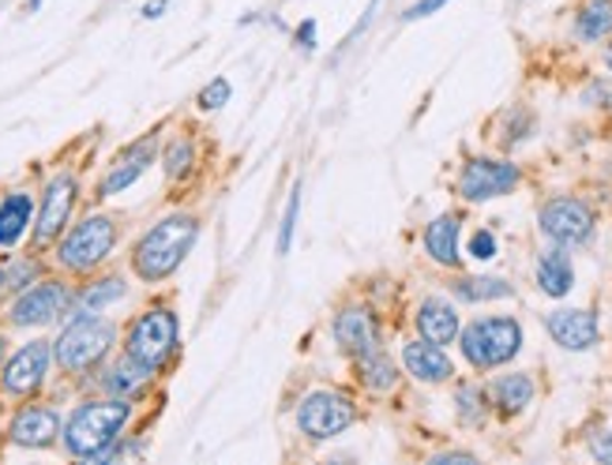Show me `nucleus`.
Here are the masks:
<instances>
[{"instance_id":"f8f14e48","label":"nucleus","mask_w":612,"mask_h":465,"mask_svg":"<svg viewBox=\"0 0 612 465\" xmlns=\"http://www.w3.org/2000/svg\"><path fill=\"white\" fill-rule=\"evenodd\" d=\"M519 184V165L511 162H492V158H473L459 176V192L470 203H485L496 195H508Z\"/></svg>"},{"instance_id":"f704fd0d","label":"nucleus","mask_w":612,"mask_h":465,"mask_svg":"<svg viewBox=\"0 0 612 465\" xmlns=\"http://www.w3.org/2000/svg\"><path fill=\"white\" fill-rule=\"evenodd\" d=\"M443 4H448V0H418V4H410V8H407V19H424V16L440 12Z\"/></svg>"},{"instance_id":"9b49d317","label":"nucleus","mask_w":612,"mask_h":465,"mask_svg":"<svg viewBox=\"0 0 612 465\" xmlns=\"http://www.w3.org/2000/svg\"><path fill=\"white\" fill-rule=\"evenodd\" d=\"M541 230L560 249H575V244H586L590 233H594V214L582 200H552L541 206Z\"/></svg>"},{"instance_id":"58836bf2","label":"nucleus","mask_w":612,"mask_h":465,"mask_svg":"<svg viewBox=\"0 0 612 465\" xmlns=\"http://www.w3.org/2000/svg\"><path fill=\"white\" fill-rule=\"evenodd\" d=\"M605 64H609V72H612V46H609V53H605Z\"/></svg>"},{"instance_id":"c756f323","label":"nucleus","mask_w":612,"mask_h":465,"mask_svg":"<svg viewBox=\"0 0 612 465\" xmlns=\"http://www.w3.org/2000/svg\"><path fill=\"white\" fill-rule=\"evenodd\" d=\"M455 402H459V421L462 424H481V421H485V394H481L478 387H459Z\"/></svg>"},{"instance_id":"9d476101","label":"nucleus","mask_w":612,"mask_h":465,"mask_svg":"<svg viewBox=\"0 0 612 465\" xmlns=\"http://www.w3.org/2000/svg\"><path fill=\"white\" fill-rule=\"evenodd\" d=\"M64 309H72V290L64 282H34L19 293L8 315H12L16 326H46L61 320Z\"/></svg>"},{"instance_id":"b1692460","label":"nucleus","mask_w":612,"mask_h":465,"mask_svg":"<svg viewBox=\"0 0 612 465\" xmlns=\"http://www.w3.org/2000/svg\"><path fill=\"white\" fill-rule=\"evenodd\" d=\"M575 31H579V38H586V42L609 38L612 34V0H590V4L579 12Z\"/></svg>"},{"instance_id":"a19ab883","label":"nucleus","mask_w":612,"mask_h":465,"mask_svg":"<svg viewBox=\"0 0 612 465\" xmlns=\"http://www.w3.org/2000/svg\"><path fill=\"white\" fill-rule=\"evenodd\" d=\"M0 290H4V271H0Z\"/></svg>"},{"instance_id":"cd10ccee","label":"nucleus","mask_w":612,"mask_h":465,"mask_svg":"<svg viewBox=\"0 0 612 465\" xmlns=\"http://www.w3.org/2000/svg\"><path fill=\"white\" fill-rule=\"evenodd\" d=\"M192 158H195V151H192L189 140H173L170 146H165V158H162L165 176H170V181H181V176L192 170Z\"/></svg>"},{"instance_id":"c9c22d12","label":"nucleus","mask_w":612,"mask_h":465,"mask_svg":"<svg viewBox=\"0 0 612 465\" xmlns=\"http://www.w3.org/2000/svg\"><path fill=\"white\" fill-rule=\"evenodd\" d=\"M298 42H301L304 49L315 46V19H304V23L298 27Z\"/></svg>"},{"instance_id":"aec40b11","label":"nucleus","mask_w":612,"mask_h":465,"mask_svg":"<svg viewBox=\"0 0 612 465\" xmlns=\"http://www.w3.org/2000/svg\"><path fill=\"white\" fill-rule=\"evenodd\" d=\"M424 252L443 266H455L459 255V218L455 214H440L437 222L424 230Z\"/></svg>"},{"instance_id":"f257e3e1","label":"nucleus","mask_w":612,"mask_h":465,"mask_svg":"<svg viewBox=\"0 0 612 465\" xmlns=\"http://www.w3.org/2000/svg\"><path fill=\"white\" fill-rule=\"evenodd\" d=\"M195 236H200V222L192 214H170L158 225L143 233V241L132 252V271L143 282H165L177 266L184 263V255L192 252Z\"/></svg>"},{"instance_id":"f3484780","label":"nucleus","mask_w":612,"mask_h":465,"mask_svg":"<svg viewBox=\"0 0 612 465\" xmlns=\"http://www.w3.org/2000/svg\"><path fill=\"white\" fill-rule=\"evenodd\" d=\"M402 364H407V372L421 383H443L455 375L448 353H443V345L437 342H410L407 350H402Z\"/></svg>"},{"instance_id":"1a4fd4ad","label":"nucleus","mask_w":612,"mask_h":465,"mask_svg":"<svg viewBox=\"0 0 612 465\" xmlns=\"http://www.w3.org/2000/svg\"><path fill=\"white\" fill-rule=\"evenodd\" d=\"M76 195H79V184H76L72 173H57L53 181L46 184L42 206H38V222H34V244L38 249L53 244L57 236L64 233L68 218H72V206H76Z\"/></svg>"},{"instance_id":"39448f33","label":"nucleus","mask_w":612,"mask_h":465,"mask_svg":"<svg viewBox=\"0 0 612 465\" xmlns=\"http://www.w3.org/2000/svg\"><path fill=\"white\" fill-rule=\"evenodd\" d=\"M522 345V326L508 315H492V320H478L462 331V357L473 368H500L519 353Z\"/></svg>"},{"instance_id":"423d86ee","label":"nucleus","mask_w":612,"mask_h":465,"mask_svg":"<svg viewBox=\"0 0 612 465\" xmlns=\"http://www.w3.org/2000/svg\"><path fill=\"white\" fill-rule=\"evenodd\" d=\"M128 357H136L143 368L158 372L177 350V315L170 309H151L128 331Z\"/></svg>"},{"instance_id":"a878e982","label":"nucleus","mask_w":612,"mask_h":465,"mask_svg":"<svg viewBox=\"0 0 612 465\" xmlns=\"http://www.w3.org/2000/svg\"><path fill=\"white\" fill-rule=\"evenodd\" d=\"M128 293V285L121 279H102V282H94V285H87L83 296H79V312H106L110 304H117L121 296Z\"/></svg>"},{"instance_id":"473e14b6","label":"nucleus","mask_w":612,"mask_h":465,"mask_svg":"<svg viewBox=\"0 0 612 465\" xmlns=\"http://www.w3.org/2000/svg\"><path fill=\"white\" fill-rule=\"evenodd\" d=\"M470 255L473 260H492V255H496V236L489 230H478L470 236Z\"/></svg>"},{"instance_id":"6ab92c4d","label":"nucleus","mask_w":612,"mask_h":465,"mask_svg":"<svg viewBox=\"0 0 612 465\" xmlns=\"http://www.w3.org/2000/svg\"><path fill=\"white\" fill-rule=\"evenodd\" d=\"M31 214H34V200L27 192H12L0 203V249H16V244L23 241Z\"/></svg>"},{"instance_id":"7ed1b4c3","label":"nucleus","mask_w":612,"mask_h":465,"mask_svg":"<svg viewBox=\"0 0 612 465\" xmlns=\"http://www.w3.org/2000/svg\"><path fill=\"white\" fill-rule=\"evenodd\" d=\"M117 331L110 320L91 312H79L72 323L61 331V338L53 345V357L64 372H91L106 361V353L113 350Z\"/></svg>"},{"instance_id":"c85d7f7f","label":"nucleus","mask_w":612,"mask_h":465,"mask_svg":"<svg viewBox=\"0 0 612 465\" xmlns=\"http://www.w3.org/2000/svg\"><path fill=\"white\" fill-rule=\"evenodd\" d=\"M298 211H301V181L290 188V203H285V214H282V230H279V255H290V244H293V230H298Z\"/></svg>"},{"instance_id":"dca6fc26","label":"nucleus","mask_w":612,"mask_h":465,"mask_svg":"<svg viewBox=\"0 0 612 465\" xmlns=\"http://www.w3.org/2000/svg\"><path fill=\"white\" fill-rule=\"evenodd\" d=\"M334 342H339L353 361L372 350H380V331H377L372 312H364V309L339 312V320H334Z\"/></svg>"},{"instance_id":"f03ea898","label":"nucleus","mask_w":612,"mask_h":465,"mask_svg":"<svg viewBox=\"0 0 612 465\" xmlns=\"http://www.w3.org/2000/svg\"><path fill=\"white\" fill-rule=\"evenodd\" d=\"M132 417L128 398H110V402H83L64 424V447L72 458L94 462L102 451H110L121 439V428Z\"/></svg>"},{"instance_id":"4c0bfd02","label":"nucleus","mask_w":612,"mask_h":465,"mask_svg":"<svg viewBox=\"0 0 612 465\" xmlns=\"http://www.w3.org/2000/svg\"><path fill=\"white\" fill-rule=\"evenodd\" d=\"M443 462H473V454H437V465Z\"/></svg>"},{"instance_id":"bb28decb","label":"nucleus","mask_w":612,"mask_h":465,"mask_svg":"<svg viewBox=\"0 0 612 465\" xmlns=\"http://www.w3.org/2000/svg\"><path fill=\"white\" fill-rule=\"evenodd\" d=\"M451 290H455V296H462V301H470V304L503 301V296H511V285L503 279H459Z\"/></svg>"},{"instance_id":"ea45409f","label":"nucleus","mask_w":612,"mask_h":465,"mask_svg":"<svg viewBox=\"0 0 612 465\" xmlns=\"http://www.w3.org/2000/svg\"><path fill=\"white\" fill-rule=\"evenodd\" d=\"M0 357H4V338H0Z\"/></svg>"},{"instance_id":"4be33fe9","label":"nucleus","mask_w":612,"mask_h":465,"mask_svg":"<svg viewBox=\"0 0 612 465\" xmlns=\"http://www.w3.org/2000/svg\"><path fill=\"white\" fill-rule=\"evenodd\" d=\"M538 285H541V293H549V296H568L571 293V285H575V271H571V260L560 249L541 255Z\"/></svg>"},{"instance_id":"7c9ffc66","label":"nucleus","mask_w":612,"mask_h":465,"mask_svg":"<svg viewBox=\"0 0 612 465\" xmlns=\"http://www.w3.org/2000/svg\"><path fill=\"white\" fill-rule=\"evenodd\" d=\"M230 94H233L230 79H211V83H207L203 91L195 94V105H200V109H222L225 102H230Z\"/></svg>"},{"instance_id":"5701e85b","label":"nucleus","mask_w":612,"mask_h":465,"mask_svg":"<svg viewBox=\"0 0 612 465\" xmlns=\"http://www.w3.org/2000/svg\"><path fill=\"white\" fill-rule=\"evenodd\" d=\"M492 398H496L503 413H522L530 402H534V383H530V375H522V372L500 375V380L492 383Z\"/></svg>"},{"instance_id":"2eb2a0df","label":"nucleus","mask_w":612,"mask_h":465,"mask_svg":"<svg viewBox=\"0 0 612 465\" xmlns=\"http://www.w3.org/2000/svg\"><path fill=\"white\" fill-rule=\"evenodd\" d=\"M545 326H549L552 342L564 345L571 353H582L598 342V320L582 309H556L545 320Z\"/></svg>"},{"instance_id":"393cba45","label":"nucleus","mask_w":612,"mask_h":465,"mask_svg":"<svg viewBox=\"0 0 612 465\" xmlns=\"http://www.w3.org/2000/svg\"><path fill=\"white\" fill-rule=\"evenodd\" d=\"M358 372H361V383L369 391H391L394 383H399V372H394V364L383 357L380 350L364 353V357H358Z\"/></svg>"},{"instance_id":"412c9836","label":"nucleus","mask_w":612,"mask_h":465,"mask_svg":"<svg viewBox=\"0 0 612 465\" xmlns=\"http://www.w3.org/2000/svg\"><path fill=\"white\" fill-rule=\"evenodd\" d=\"M147 380H151V368H143L140 361L136 357H124L113 364L110 372H106V391L113 394V398H136V394H140L143 387H147Z\"/></svg>"},{"instance_id":"72a5a7b5","label":"nucleus","mask_w":612,"mask_h":465,"mask_svg":"<svg viewBox=\"0 0 612 465\" xmlns=\"http://www.w3.org/2000/svg\"><path fill=\"white\" fill-rule=\"evenodd\" d=\"M590 454H594L598 462H612V432H601L590 439Z\"/></svg>"},{"instance_id":"0eeeda50","label":"nucleus","mask_w":612,"mask_h":465,"mask_svg":"<svg viewBox=\"0 0 612 465\" xmlns=\"http://www.w3.org/2000/svg\"><path fill=\"white\" fill-rule=\"evenodd\" d=\"M353 424V405L350 398L334 391H312L309 398L298 405V428L309 439H331V435L345 432Z\"/></svg>"},{"instance_id":"4468645a","label":"nucleus","mask_w":612,"mask_h":465,"mask_svg":"<svg viewBox=\"0 0 612 465\" xmlns=\"http://www.w3.org/2000/svg\"><path fill=\"white\" fill-rule=\"evenodd\" d=\"M154 151H158L154 135H147V140L128 146V151L110 165V173H106V181H102V188H98V195H117V192H124V188H132L147 173V165L154 162Z\"/></svg>"},{"instance_id":"ddd939ff","label":"nucleus","mask_w":612,"mask_h":465,"mask_svg":"<svg viewBox=\"0 0 612 465\" xmlns=\"http://www.w3.org/2000/svg\"><path fill=\"white\" fill-rule=\"evenodd\" d=\"M61 435V417L49 405H27V410L16 413L12 421V443L16 447H31V451H46L57 443Z\"/></svg>"},{"instance_id":"20e7f679","label":"nucleus","mask_w":612,"mask_h":465,"mask_svg":"<svg viewBox=\"0 0 612 465\" xmlns=\"http://www.w3.org/2000/svg\"><path fill=\"white\" fill-rule=\"evenodd\" d=\"M113 249H117V222L106 214H94L64 233V241L57 244V263L72 274H87L110 260Z\"/></svg>"},{"instance_id":"e433bc0d","label":"nucleus","mask_w":612,"mask_h":465,"mask_svg":"<svg viewBox=\"0 0 612 465\" xmlns=\"http://www.w3.org/2000/svg\"><path fill=\"white\" fill-rule=\"evenodd\" d=\"M165 8H170V0H147L143 4V19H158L165 12Z\"/></svg>"},{"instance_id":"2f4dec72","label":"nucleus","mask_w":612,"mask_h":465,"mask_svg":"<svg viewBox=\"0 0 612 465\" xmlns=\"http://www.w3.org/2000/svg\"><path fill=\"white\" fill-rule=\"evenodd\" d=\"M34 274H38V263L23 260V263H16L12 271L4 274V285H8V290H27V285H34Z\"/></svg>"},{"instance_id":"a211bd4d","label":"nucleus","mask_w":612,"mask_h":465,"mask_svg":"<svg viewBox=\"0 0 612 465\" xmlns=\"http://www.w3.org/2000/svg\"><path fill=\"white\" fill-rule=\"evenodd\" d=\"M418 331H421L424 342L451 345L459 338V315H455V309H451L448 301L432 296V301H424L418 309Z\"/></svg>"},{"instance_id":"6e6552de","label":"nucleus","mask_w":612,"mask_h":465,"mask_svg":"<svg viewBox=\"0 0 612 465\" xmlns=\"http://www.w3.org/2000/svg\"><path fill=\"white\" fill-rule=\"evenodd\" d=\"M49 364H53V345L49 342H27L23 350L12 353L0 372V387L12 398H31V394L42 387Z\"/></svg>"}]
</instances>
